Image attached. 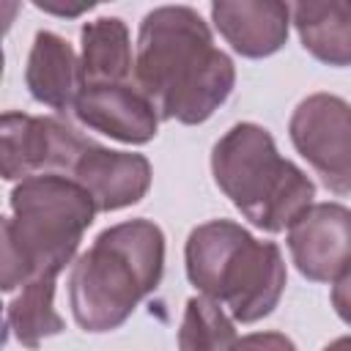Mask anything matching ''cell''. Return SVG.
Here are the masks:
<instances>
[{"instance_id": "1", "label": "cell", "mask_w": 351, "mask_h": 351, "mask_svg": "<svg viewBox=\"0 0 351 351\" xmlns=\"http://www.w3.org/2000/svg\"><path fill=\"white\" fill-rule=\"evenodd\" d=\"M134 85L165 121L203 123L236 85L233 60L214 47L203 16L189 5H162L143 16Z\"/></svg>"}, {"instance_id": "2", "label": "cell", "mask_w": 351, "mask_h": 351, "mask_svg": "<svg viewBox=\"0 0 351 351\" xmlns=\"http://www.w3.org/2000/svg\"><path fill=\"white\" fill-rule=\"evenodd\" d=\"M165 271V233L151 219H126L101 230L74 261L69 302L85 332H112L156 291Z\"/></svg>"}, {"instance_id": "3", "label": "cell", "mask_w": 351, "mask_h": 351, "mask_svg": "<svg viewBox=\"0 0 351 351\" xmlns=\"http://www.w3.org/2000/svg\"><path fill=\"white\" fill-rule=\"evenodd\" d=\"M93 197L66 176H33L14 186L11 217L3 219V291L11 293L71 263L93 225Z\"/></svg>"}, {"instance_id": "4", "label": "cell", "mask_w": 351, "mask_h": 351, "mask_svg": "<svg viewBox=\"0 0 351 351\" xmlns=\"http://www.w3.org/2000/svg\"><path fill=\"white\" fill-rule=\"evenodd\" d=\"M189 282L241 324L266 318L285 291V263L274 241H258L233 219L197 225L184 247Z\"/></svg>"}, {"instance_id": "5", "label": "cell", "mask_w": 351, "mask_h": 351, "mask_svg": "<svg viewBox=\"0 0 351 351\" xmlns=\"http://www.w3.org/2000/svg\"><path fill=\"white\" fill-rule=\"evenodd\" d=\"M211 173L225 197L266 233L288 230L315 197V184L280 156L258 123H236L214 143Z\"/></svg>"}, {"instance_id": "6", "label": "cell", "mask_w": 351, "mask_h": 351, "mask_svg": "<svg viewBox=\"0 0 351 351\" xmlns=\"http://www.w3.org/2000/svg\"><path fill=\"white\" fill-rule=\"evenodd\" d=\"M93 140L49 115L3 112L0 121V170L5 181L33 176H71L77 159Z\"/></svg>"}, {"instance_id": "7", "label": "cell", "mask_w": 351, "mask_h": 351, "mask_svg": "<svg viewBox=\"0 0 351 351\" xmlns=\"http://www.w3.org/2000/svg\"><path fill=\"white\" fill-rule=\"evenodd\" d=\"M293 148L335 195L351 192V104L335 93L302 99L291 115Z\"/></svg>"}, {"instance_id": "8", "label": "cell", "mask_w": 351, "mask_h": 351, "mask_svg": "<svg viewBox=\"0 0 351 351\" xmlns=\"http://www.w3.org/2000/svg\"><path fill=\"white\" fill-rule=\"evenodd\" d=\"M288 250L302 277L337 282L351 269V208L315 203L288 228Z\"/></svg>"}, {"instance_id": "9", "label": "cell", "mask_w": 351, "mask_h": 351, "mask_svg": "<svg viewBox=\"0 0 351 351\" xmlns=\"http://www.w3.org/2000/svg\"><path fill=\"white\" fill-rule=\"evenodd\" d=\"M71 112L82 126L132 145L151 143L159 129V115L154 104L132 82L88 85L80 90Z\"/></svg>"}, {"instance_id": "10", "label": "cell", "mask_w": 351, "mask_h": 351, "mask_svg": "<svg viewBox=\"0 0 351 351\" xmlns=\"http://www.w3.org/2000/svg\"><path fill=\"white\" fill-rule=\"evenodd\" d=\"M69 178L93 197L96 211H118L145 197L151 186V162L143 154L112 151L90 143Z\"/></svg>"}, {"instance_id": "11", "label": "cell", "mask_w": 351, "mask_h": 351, "mask_svg": "<svg viewBox=\"0 0 351 351\" xmlns=\"http://www.w3.org/2000/svg\"><path fill=\"white\" fill-rule=\"evenodd\" d=\"M219 36L244 58H269L288 41L291 5L280 0H219L211 5Z\"/></svg>"}, {"instance_id": "12", "label": "cell", "mask_w": 351, "mask_h": 351, "mask_svg": "<svg viewBox=\"0 0 351 351\" xmlns=\"http://www.w3.org/2000/svg\"><path fill=\"white\" fill-rule=\"evenodd\" d=\"M25 82L36 101L58 112L74 110L82 90V77L71 44L52 30H38L27 55Z\"/></svg>"}, {"instance_id": "13", "label": "cell", "mask_w": 351, "mask_h": 351, "mask_svg": "<svg viewBox=\"0 0 351 351\" xmlns=\"http://www.w3.org/2000/svg\"><path fill=\"white\" fill-rule=\"evenodd\" d=\"M302 47L326 66H351V0H310L291 5Z\"/></svg>"}, {"instance_id": "14", "label": "cell", "mask_w": 351, "mask_h": 351, "mask_svg": "<svg viewBox=\"0 0 351 351\" xmlns=\"http://www.w3.org/2000/svg\"><path fill=\"white\" fill-rule=\"evenodd\" d=\"M80 77L88 85H123L134 74L129 27L118 16H101L82 27Z\"/></svg>"}, {"instance_id": "15", "label": "cell", "mask_w": 351, "mask_h": 351, "mask_svg": "<svg viewBox=\"0 0 351 351\" xmlns=\"http://www.w3.org/2000/svg\"><path fill=\"white\" fill-rule=\"evenodd\" d=\"M55 274H44L27 282L22 293L8 304L5 324L25 348H38L41 340L66 329L63 318L55 310Z\"/></svg>"}, {"instance_id": "16", "label": "cell", "mask_w": 351, "mask_h": 351, "mask_svg": "<svg viewBox=\"0 0 351 351\" xmlns=\"http://www.w3.org/2000/svg\"><path fill=\"white\" fill-rule=\"evenodd\" d=\"M233 321L208 296H192L178 329V351H236Z\"/></svg>"}, {"instance_id": "17", "label": "cell", "mask_w": 351, "mask_h": 351, "mask_svg": "<svg viewBox=\"0 0 351 351\" xmlns=\"http://www.w3.org/2000/svg\"><path fill=\"white\" fill-rule=\"evenodd\" d=\"M236 351H296V346L282 332H252L236 343Z\"/></svg>"}, {"instance_id": "18", "label": "cell", "mask_w": 351, "mask_h": 351, "mask_svg": "<svg viewBox=\"0 0 351 351\" xmlns=\"http://www.w3.org/2000/svg\"><path fill=\"white\" fill-rule=\"evenodd\" d=\"M332 307L351 326V269L332 285Z\"/></svg>"}, {"instance_id": "19", "label": "cell", "mask_w": 351, "mask_h": 351, "mask_svg": "<svg viewBox=\"0 0 351 351\" xmlns=\"http://www.w3.org/2000/svg\"><path fill=\"white\" fill-rule=\"evenodd\" d=\"M36 5H38L41 11H52V14H58V16H77V14L90 11V8H93V3H82V5L69 8V5H55V3H44V0H36Z\"/></svg>"}, {"instance_id": "20", "label": "cell", "mask_w": 351, "mask_h": 351, "mask_svg": "<svg viewBox=\"0 0 351 351\" xmlns=\"http://www.w3.org/2000/svg\"><path fill=\"white\" fill-rule=\"evenodd\" d=\"M324 351H351V337H337V340H332Z\"/></svg>"}]
</instances>
